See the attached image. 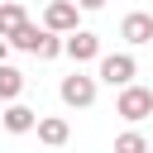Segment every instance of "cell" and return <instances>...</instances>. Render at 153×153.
Masks as SVG:
<instances>
[{
  "instance_id": "6da1fadb",
  "label": "cell",
  "mask_w": 153,
  "mask_h": 153,
  "mask_svg": "<svg viewBox=\"0 0 153 153\" xmlns=\"http://www.w3.org/2000/svg\"><path fill=\"white\" fill-rule=\"evenodd\" d=\"M115 115H120V120H129V124L148 120V115H153V91H148V86H139V81L120 86V96H115Z\"/></svg>"
},
{
  "instance_id": "7a4b0ae2",
  "label": "cell",
  "mask_w": 153,
  "mask_h": 153,
  "mask_svg": "<svg viewBox=\"0 0 153 153\" xmlns=\"http://www.w3.org/2000/svg\"><path fill=\"white\" fill-rule=\"evenodd\" d=\"M139 76V62H134V53H100V67H96V81H105V86H129Z\"/></svg>"
},
{
  "instance_id": "3957f363",
  "label": "cell",
  "mask_w": 153,
  "mask_h": 153,
  "mask_svg": "<svg viewBox=\"0 0 153 153\" xmlns=\"http://www.w3.org/2000/svg\"><path fill=\"white\" fill-rule=\"evenodd\" d=\"M57 96H62V105H72V110H86V105H96V76H86V72L76 67L72 76H62Z\"/></svg>"
},
{
  "instance_id": "277c9868",
  "label": "cell",
  "mask_w": 153,
  "mask_h": 153,
  "mask_svg": "<svg viewBox=\"0 0 153 153\" xmlns=\"http://www.w3.org/2000/svg\"><path fill=\"white\" fill-rule=\"evenodd\" d=\"M76 19H81V5H76V0H48V10H43V29H53V33L81 29Z\"/></svg>"
},
{
  "instance_id": "5b68a950",
  "label": "cell",
  "mask_w": 153,
  "mask_h": 153,
  "mask_svg": "<svg viewBox=\"0 0 153 153\" xmlns=\"http://www.w3.org/2000/svg\"><path fill=\"white\" fill-rule=\"evenodd\" d=\"M62 53L81 67V62H100V38L91 33V29H72L67 38H62Z\"/></svg>"
},
{
  "instance_id": "8992f818",
  "label": "cell",
  "mask_w": 153,
  "mask_h": 153,
  "mask_svg": "<svg viewBox=\"0 0 153 153\" xmlns=\"http://www.w3.org/2000/svg\"><path fill=\"white\" fill-rule=\"evenodd\" d=\"M0 124H5L10 134H33V129H38V110H29V105L10 100V105L0 110Z\"/></svg>"
},
{
  "instance_id": "52a82bcc",
  "label": "cell",
  "mask_w": 153,
  "mask_h": 153,
  "mask_svg": "<svg viewBox=\"0 0 153 153\" xmlns=\"http://www.w3.org/2000/svg\"><path fill=\"white\" fill-rule=\"evenodd\" d=\"M120 38L124 43H153V14H143V10H134V14H124L120 19Z\"/></svg>"
},
{
  "instance_id": "ba28073f",
  "label": "cell",
  "mask_w": 153,
  "mask_h": 153,
  "mask_svg": "<svg viewBox=\"0 0 153 153\" xmlns=\"http://www.w3.org/2000/svg\"><path fill=\"white\" fill-rule=\"evenodd\" d=\"M72 139V124L62 120V115H38V143H48V148H62Z\"/></svg>"
},
{
  "instance_id": "9c48e42d",
  "label": "cell",
  "mask_w": 153,
  "mask_h": 153,
  "mask_svg": "<svg viewBox=\"0 0 153 153\" xmlns=\"http://www.w3.org/2000/svg\"><path fill=\"white\" fill-rule=\"evenodd\" d=\"M24 24H29V10H24L19 0H0V33L10 38V33H19Z\"/></svg>"
},
{
  "instance_id": "30bf717a",
  "label": "cell",
  "mask_w": 153,
  "mask_h": 153,
  "mask_svg": "<svg viewBox=\"0 0 153 153\" xmlns=\"http://www.w3.org/2000/svg\"><path fill=\"white\" fill-rule=\"evenodd\" d=\"M19 96H24V72L10 67V62H0V100L10 105V100H19Z\"/></svg>"
},
{
  "instance_id": "8fae6325",
  "label": "cell",
  "mask_w": 153,
  "mask_h": 153,
  "mask_svg": "<svg viewBox=\"0 0 153 153\" xmlns=\"http://www.w3.org/2000/svg\"><path fill=\"white\" fill-rule=\"evenodd\" d=\"M38 38H43V29H38V24L29 19V24L19 29V33H10V48H19V53H38Z\"/></svg>"
},
{
  "instance_id": "7c38bea8",
  "label": "cell",
  "mask_w": 153,
  "mask_h": 153,
  "mask_svg": "<svg viewBox=\"0 0 153 153\" xmlns=\"http://www.w3.org/2000/svg\"><path fill=\"white\" fill-rule=\"evenodd\" d=\"M62 38L67 33H53V29H43V38H38V62H53V57H62Z\"/></svg>"
},
{
  "instance_id": "4fadbf2b",
  "label": "cell",
  "mask_w": 153,
  "mask_h": 153,
  "mask_svg": "<svg viewBox=\"0 0 153 153\" xmlns=\"http://www.w3.org/2000/svg\"><path fill=\"white\" fill-rule=\"evenodd\" d=\"M115 153H148V139H143L139 129H124V134L115 139Z\"/></svg>"
},
{
  "instance_id": "5bb4252c",
  "label": "cell",
  "mask_w": 153,
  "mask_h": 153,
  "mask_svg": "<svg viewBox=\"0 0 153 153\" xmlns=\"http://www.w3.org/2000/svg\"><path fill=\"white\" fill-rule=\"evenodd\" d=\"M76 5H81V10H100L105 0H76Z\"/></svg>"
},
{
  "instance_id": "9a60e30c",
  "label": "cell",
  "mask_w": 153,
  "mask_h": 153,
  "mask_svg": "<svg viewBox=\"0 0 153 153\" xmlns=\"http://www.w3.org/2000/svg\"><path fill=\"white\" fill-rule=\"evenodd\" d=\"M5 57H10V38L0 33V62H5Z\"/></svg>"
},
{
  "instance_id": "2e32d148",
  "label": "cell",
  "mask_w": 153,
  "mask_h": 153,
  "mask_svg": "<svg viewBox=\"0 0 153 153\" xmlns=\"http://www.w3.org/2000/svg\"><path fill=\"white\" fill-rule=\"evenodd\" d=\"M148 153H153V139H148Z\"/></svg>"
}]
</instances>
